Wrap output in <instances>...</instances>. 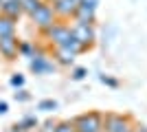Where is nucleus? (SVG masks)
Listing matches in <instances>:
<instances>
[{
	"label": "nucleus",
	"instance_id": "nucleus-14",
	"mask_svg": "<svg viewBox=\"0 0 147 132\" xmlns=\"http://www.w3.org/2000/svg\"><path fill=\"white\" fill-rule=\"evenodd\" d=\"M57 108V101L55 99H44L37 104V110H44V112H51V110H55Z\"/></svg>",
	"mask_w": 147,
	"mask_h": 132
},
{
	"label": "nucleus",
	"instance_id": "nucleus-11",
	"mask_svg": "<svg viewBox=\"0 0 147 132\" xmlns=\"http://www.w3.org/2000/svg\"><path fill=\"white\" fill-rule=\"evenodd\" d=\"M75 18L77 22L81 24H92V20H94V9H88V7H77V11H75Z\"/></svg>",
	"mask_w": 147,
	"mask_h": 132
},
{
	"label": "nucleus",
	"instance_id": "nucleus-18",
	"mask_svg": "<svg viewBox=\"0 0 147 132\" xmlns=\"http://www.w3.org/2000/svg\"><path fill=\"white\" fill-rule=\"evenodd\" d=\"M11 86H16V88L24 86V77L20 75V73H16V75H11Z\"/></svg>",
	"mask_w": 147,
	"mask_h": 132
},
{
	"label": "nucleus",
	"instance_id": "nucleus-8",
	"mask_svg": "<svg viewBox=\"0 0 147 132\" xmlns=\"http://www.w3.org/2000/svg\"><path fill=\"white\" fill-rule=\"evenodd\" d=\"M105 130L108 132H129V123L123 117H110L105 121Z\"/></svg>",
	"mask_w": 147,
	"mask_h": 132
},
{
	"label": "nucleus",
	"instance_id": "nucleus-4",
	"mask_svg": "<svg viewBox=\"0 0 147 132\" xmlns=\"http://www.w3.org/2000/svg\"><path fill=\"white\" fill-rule=\"evenodd\" d=\"M70 31H73V38L77 40L81 46H86V44H90L92 40H94V29H92V24H81V22H75V24L70 26Z\"/></svg>",
	"mask_w": 147,
	"mask_h": 132
},
{
	"label": "nucleus",
	"instance_id": "nucleus-23",
	"mask_svg": "<svg viewBox=\"0 0 147 132\" xmlns=\"http://www.w3.org/2000/svg\"><path fill=\"white\" fill-rule=\"evenodd\" d=\"M7 112V101H0V114Z\"/></svg>",
	"mask_w": 147,
	"mask_h": 132
},
{
	"label": "nucleus",
	"instance_id": "nucleus-15",
	"mask_svg": "<svg viewBox=\"0 0 147 132\" xmlns=\"http://www.w3.org/2000/svg\"><path fill=\"white\" fill-rule=\"evenodd\" d=\"M18 53H22V55H26V57H33V55H35V53H33V46H31L29 42H20Z\"/></svg>",
	"mask_w": 147,
	"mask_h": 132
},
{
	"label": "nucleus",
	"instance_id": "nucleus-17",
	"mask_svg": "<svg viewBox=\"0 0 147 132\" xmlns=\"http://www.w3.org/2000/svg\"><path fill=\"white\" fill-rule=\"evenodd\" d=\"M31 126H37V119H35V117H26V119L22 121L18 128H22V130H29Z\"/></svg>",
	"mask_w": 147,
	"mask_h": 132
},
{
	"label": "nucleus",
	"instance_id": "nucleus-6",
	"mask_svg": "<svg viewBox=\"0 0 147 132\" xmlns=\"http://www.w3.org/2000/svg\"><path fill=\"white\" fill-rule=\"evenodd\" d=\"M53 11H55V16H61V18H68V16H75V11H77V2L75 0H55L53 2Z\"/></svg>",
	"mask_w": 147,
	"mask_h": 132
},
{
	"label": "nucleus",
	"instance_id": "nucleus-25",
	"mask_svg": "<svg viewBox=\"0 0 147 132\" xmlns=\"http://www.w3.org/2000/svg\"><path fill=\"white\" fill-rule=\"evenodd\" d=\"M53 2H55V0H53Z\"/></svg>",
	"mask_w": 147,
	"mask_h": 132
},
{
	"label": "nucleus",
	"instance_id": "nucleus-13",
	"mask_svg": "<svg viewBox=\"0 0 147 132\" xmlns=\"http://www.w3.org/2000/svg\"><path fill=\"white\" fill-rule=\"evenodd\" d=\"M42 5H44V0H22V13L33 16V13H35Z\"/></svg>",
	"mask_w": 147,
	"mask_h": 132
},
{
	"label": "nucleus",
	"instance_id": "nucleus-7",
	"mask_svg": "<svg viewBox=\"0 0 147 132\" xmlns=\"http://www.w3.org/2000/svg\"><path fill=\"white\" fill-rule=\"evenodd\" d=\"M31 70L35 73V75H46V73H51V70L55 68L53 66V62H49L46 57H42V55H33L31 57Z\"/></svg>",
	"mask_w": 147,
	"mask_h": 132
},
{
	"label": "nucleus",
	"instance_id": "nucleus-9",
	"mask_svg": "<svg viewBox=\"0 0 147 132\" xmlns=\"http://www.w3.org/2000/svg\"><path fill=\"white\" fill-rule=\"evenodd\" d=\"M9 35H16V20L0 13V38H9Z\"/></svg>",
	"mask_w": 147,
	"mask_h": 132
},
{
	"label": "nucleus",
	"instance_id": "nucleus-19",
	"mask_svg": "<svg viewBox=\"0 0 147 132\" xmlns=\"http://www.w3.org/2000/svg\"><path fill=\"white\" fill-rule=\"evenodd\" d=\"M79 5H81V7H88V9H97L99 0H81Z\"/></svg>",
	"mask_w": 147,
	"mask_h": 132
},
{
	"label": "nucleus",
	"instance_id": "nucleus-10",
	"mask_svg": "<svg viewBox=\"0 0 147 132\" xmlns=\"http://www.w3.org/2000/svg\"><path fill=\"white\" fill-rule=\"evenodd\" d=\"M0 11H2V16H7V18L18 20L20 13H22V2H7V5L0 7Z\"/></svg>",
	"mask_w": 147,
	"mask_h": 132
},
{
	"label": "nucleus",
	"instance_id": "nucleus-12",
	"mask_svg": "<svg viewBox=\"0 0 147 132\" xmlns=\"http://www.w3.org/2000/svg\"><path fill=\"white\" fill-rule=\"evenodd\" d=\"M75 60V53L66 46H57V62L59 64H73Z\"/></svg>",
	"mask_w": 147,
	"mask_h": 132
},
{
	"label": "nucleus",
	"instance_id": "nucleus-3",
	"mask_svg": "<svg viewBox=\"0 0 147 132\" xmlns=\"http://www.w3.org/2000/svg\"><path fill=\"white\" fill-rule=\"evenodd\" d=\"M46 35L53 40L55 46H66V44L73 40V31H70V26H66V24H53L49 31H46Z\"/></svg>",
	"mask_w": 147,
	"mask_h": 132
},
{
	"label": "nucleus",
	"instance_id": "nucleus-22",
	"mask_svg": "<svg viewBox=\"0 0 147 132\" xmlns=\"http://www.w3.org/2000/svg\"><path fill=\"white\" fill-rule=\"evenodd\" d=\"M101 82H103V84H110V86H117V82L110 79V77H101Z\"/></svg>",
	"mask_w": 147,
	"mask_h": 132
},
{
	"label": "nucleus",
	"instance_id": "nucleus-1",
	"mask_svg": "<svg viewBox=\"0 0 147 132\" xmlns=\"http://www.w3.org/2000/svg\"><path fill=\"white\" fill-rule=\"evenodd\" d=\"M31 20H33V24L37 26V29H44V31H49L51 26L55 24V11H53V7L49 5V2H44L40 9H37L33 16H31Z\"/></svg>",
	"mask_w": 147,
	"mask_h": 132
},
{
	"label": "nucleus",
	"instance_id": "nucleus-5",
	"mask_svg": "<svg viewBox=\"0 0 147 132\" xmlns=\"http://www.w3.org/2000/svg\"><path fill=\"white\" fill-rule=\"evenodd\" d=\"M18 38L16 35H9V38H0V55L7 57V60H13V57L18 55Z\"/></svg>",
	"mask_w": 147,
	"mask_h": 132
},
{
	"label": "nucleus",
	"instance_id": "nucleus-20",
	"mask_svg": "<svg viewBox=\"0 0 147 132\" xmlns=\"http://www.w3.org/2000/svg\"><path fill=\"white\" fill-rule=\"evenodd\" d=\"M75 79H84V77H86V68H75Z\"/></svg>",
	"mask_w": 147,
	"mask_h": 132
},
{
	"label": "nucleus",
	"instance_id": "nucleus-16",
	"mask_svg": "<svg viewBox=\"0 0 147 132\" xmlns=\"http://www.w3.org/2000/svg\"><path fill=\"white\" fill-rule=\"evenodd\" d=\"M53 132H75V126L73 123H57Z\"/></svg>",
	"mask_w": 147,
	"mask_h": 132
},
{
	"label": "nucleus",
	"instance_id": "nucleus-21",
	"mask_svg": "<svg viewBox=\"0 0 147 132\" xmlns=\"http://www.w3.org/2000/svg\"><path fill=\"white\" fill-rule=\"evenodd\" d=\"M16 99H20V101H26V99H29V95H26L24 90H20V93H16Z\"/></svg>",
	"mask_w": 147,
	"mask_h": 132
},
{
	"label": "nucleus",
	"instance_id": "nucleus-2",
	"mask_svg": "<svg viewBox=\"0 0 147 132\" xmlns=\"http://www.w3.org/2000/svg\"><path fill=\"white\" fill-rule=\"evenodd\" d=\"M73 126H75V132H99L101 130V117L94 112L81 114V117H77Z\"/></svg>",
	"mask_w": 147,
	"mask_h": 132
},
{
	"label": "nucleus",
	"instance_id": "nucleus-24",
	"mask_svg": "<svg viewBox=\"0 0 147 132\" xmlns=\"http://www.w3.org/2000/svg\"><path fill=\"white\" fill-rule=\"evenodd\" d=\"M141 132H145V130H141Z\"/></svg>",
	"mask_w": 147,
	"mask_h": 132
}]
</instances>
